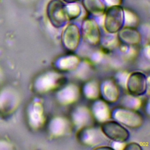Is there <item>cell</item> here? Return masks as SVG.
Masks as SVG:
<instances>
[{
	"label": "cell",
	"mask_w": 150,
	"mask_h": 150,
	"mask_svg": "<svg viewBox=\"0 0 150 150\" xmlns=\"http://www.w3.org/2000/svg\"><path fill=\"white\" fill-rule=\"evenodd\" d=\"M47 16L52 25L59 28L69 21L66 5L60 0H51L47 6Z\"/></svg>",
	"instance_id": "obj_1"
},
{
	"label": "cell",
	"mask_w": 150,
	"mask_h": 150,
	"mask_svg": "<svg viewBox=\"0 0 150 150\" xmlns=\"http://www.w3.org/2000/svg\"><path fill=\"white\" fill-rule=\"evenodd\" d=\"M124 21L123 8L120 5L110 6L105 12V29L110 33H117L123 27Z\"/></svg>",
	"instance_id": "obj_2"
},
{
	"label": "cell",
	"mask_w": 150,
	"mask_h": 150,
	"mask_svg": "<svg viewBox=\"0 0 150 150\" xmlns=\"http://www.w3.org/2000/svg\"><path fill=\"white\" fill-rule=\"evenodd\" d=\"M101 129L104 135L116 142H124L129 137L128 131L118 121H106Z\"/></svg>",
	"instance_id": "obj_3"
},
{
	"label": "cell",
	"mask_w": 150,
	"mask_h": 150,
	"mask_svg": "<svg viewBox=\"0 0 150 150\" xmlns=\"http://www.w3.org/2000/svg\"><path fill=\"white\" fill-rule=\"evenodd\" d=\"M81 36L84 41L92 46L98 44L101 39V32L99 26L96 20L91 18H86L82 22Z\"/></svg>",
	"instance_id": "obj_4"
},
{
	"label": "cell",
	"mask_w": 150,
	"mask_h": 150,
	"mask_svg": "<svg viewBox=\"0 0 150 150\" xmlns=\"http://www.w3.org/2000/svg\"><path fill=\"white\" fill-rule=\"evenodd\" d=\"M114 115L117 121L130 128L140 127L143 123L142 115L132 110L119 108L116 110Z\"/></svg>",
	"instance_id": "obj_5"
},
{
	"label": "cell",
	"mask_w": 150,
	"mask_h": 150,
	"mask_svg": "<svg viewBox=\"0 0 150 150\" xmlns=\"http://www.w3.org/2000/svg\"><path fill=\"white\" fill-rule=\"evenodd\" d=\"M80 39L79 27L74 23L69 24L62 35V42L64 48L69 51L76 50L80 44Z\"/></svg>",
	"instance_id": "obj_6"
},
{
	"label": "cell",
	"mask_w": 150,
	"mask_h": 150,
	"mask_svg": "<svg viewBox=\"0 0 150 150\" xmlns=\"http://www.w3.org/2000/svg\"><path fill=\"white\" fill-rule=\"evenodd\" d=\"M127 88L128 92L135 96L144 94L147 88L146 76L140 71L132 73L128 78Z\"/></svg>",
	"instance_id": "obj_7"
},
{
	"label": "cell",
	"mask_w": 150,
	"mask_h": 150,
	"mask_svg": "<svg viewBox=\"0 0 150 150\" xmlns=\"http://www.w3.org/2000/svg\"><path fill=\"white\" fill-rule=\"evenodd\" d=\"M118 32V36L120 40L125 44L135 45L139 43L141 40L140 33L134 28H122Z\"/></svg>",
	"instance_id": "obj_8"
},
{
	"label": "cell",
	"mask_w": 150,
	"mask_h": 150,
	"mask_svg": "<svg viewBox=\"0 0 150 150\" xmlns=\"http://www.w3.org/2000/svg\"><path fill=\"white\" fill-rule=\"evenodd\" d=\"M84 8L91 15L100 16L105 11V5L101 0H82Z\"/></svg>",
	"instance_id": "obj_9"
},
{
	"label": "cell",
	"mask_w": 150,
	"mask_h": 150,
	"mask_svg": "<svg viewBox=\"0 0 150 150\" xmlns=\"http://www.w3.org/2000/svg\"><path fill=\"white\" fill-rule=\"evenodd\" d=\"M103 95L108 102L116 101L119 97L118 87L112 81H107L103 85Z\"/></svg>",
	"instance_id": "obj_10"
},
{
	"label": "cell",
	"mask_w": 150,
	"mask_h": 150,
	"mask_svg": "<svg viewBox=\"0 0 150 150\" xmlns=\"http://www.w3.org/2000/svg\"><path fill=\"white\" fill-rule=\"evenodd\" d=\"M71 4H72L66 5L69 20L76 19L80 15L81 13L80 6L77 4H74L73 3Z\"/></svg>",
	"instance_id": "obj_11"
},
{
	"label": "cell",
	"mask_w": 150,
	"mask_h": 150,
	"mask_svg": "<svg viewBox=\"0 0 150 150\" xmlns=\"http://www.w3.org/2000/svg\"><path fill=\"white\" fill-rule=\"evenodd\" d=\"M125 149H134V150H136V149H139L141 150V146L136 143V142H131L129 143L128 144H127L125 148Z\"/></svg>",
	"instance_id": "obj_12"
},
{
	"label": "cell",
	"mask_w": 150,
	"mask_h": 150,
	"mask_svg": "<svg viewBox=\"0 0 150 150\" xmlns=\"http://www.w3.org/2000/svg\"><path fill=\"white\" fill-rule=\"evenodd\" d=\"M104 1L111 6L120 5L122 2V0H104Z\"/></svg>",
	"instance_id": "obj_13"
},
{
	"label": "cell",
	"mask_w": 150,
	"mask_h": 150,
	"mask_svg": "<svg viewBox=\"0 0 150 150\" xmlns=\"http://www.w3.org/2000/svg\"><path fill=\"white\" fill-rule=\"evenodd\" d=\"M63 1H65V2H67V3H70V4H71V3H74V2H76L78 1L79 0H63Z\"/></svg>",
	"instance_id": "obj_14"
},
{
	"label": "cell",
	"mask_w": 150,
	"mask_h": 150,
	"mask_svg": "<svg viewBox=\"0 0 150 150\" xmlns=\"http://www.w3.org/2000/svg\"><path fill=\"white\" fill-rule=\"evenodd\" d=\"M94 149H112V148L107 146V147H97V148H95Z\"/></svg>",
	"instance_id": "obj_15"
}]
</instances>
